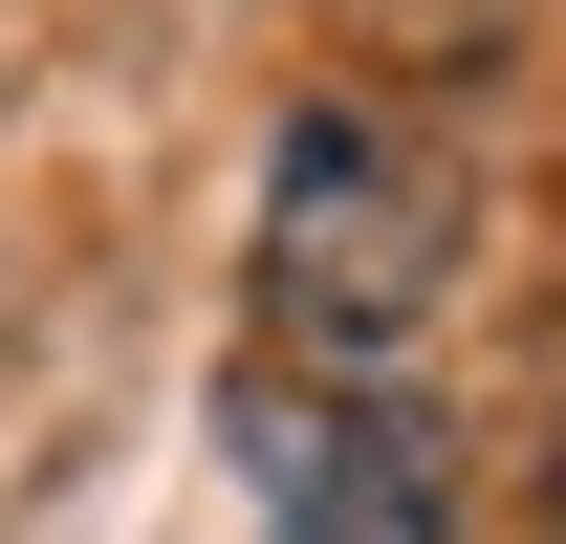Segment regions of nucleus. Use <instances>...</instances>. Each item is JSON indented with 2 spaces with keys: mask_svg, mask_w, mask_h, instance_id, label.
Returning a JSON list of instances; mask_svg holds the SVG:
<instances>
[{
  "mask_svg": "<svg viewBox=\"0 0 566 544\" xmlns=\"http://www.w3.org/2000/svg\"><path fill=\"white\" fill-rule=\"evenodd\" d=\"M545 544H566V414H545Z\"/></svg>",
  "mask_w": 566,
  "mask_h": 544,
  "instance_id": "7ed1b4c3",
  "label": "nucleus"
},
{
  "mask_svg": "<svg viewBox=\"0 0 566 544\" xmlns=\"http://www.w3.org/2000/svg\"><path fill=\"white\" fill-rule=\"evenodd\" d=\"M458 153L392 132V109H305L262 153V240H240V305H262V370H415V327L458 305Z\"/></svg>",
  "mask_w": 566,
  "mask_h": 544,
  "instance_id": "f257e3e1",
  "label": "nucleus"
},
{
  "mask_svg": "<svg viewBox=\"0 0 566 544\" xmlns=\"http://www.w3.org/2000/svg\"><path fill=\"white\" fill-rule=\"evenodd\" d=\"M240 458H262L283 544H458L480 523V458L415 370H240Z\"/></svg>",
  "mask_w": 566,
  "mask_h": 544,
  "instance_id": "f03ea898",
  "label": "nucleus"
}]
</instances>
